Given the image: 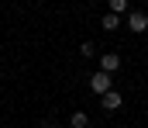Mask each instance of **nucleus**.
<instances>
[{
    "mask_svg": "<svg viewBox=\"0 0 148 128\" xmlns=\"http://www.w3.org/2000/svg\"><path fill=\"white\" fill-rule=\"evenodd\" d=\"M110 83H114V80H110V73H103V69L90 76V90H93L97 97H103V93H110Z\"/></svg>",
    "mask_w": 148,
    "mask_h": 128,
    "instance_id": "nucleus-1",
    "label": "nucleus"
},
{
    "mask_svg": "<svg viewBox=\"0 0 148 128\" xmlns=\"http://www.w3.org/2000/svg\"><path fill=\"white\" fill-rule=\"evenodd\" d=\"M127 28H131L134 35L148 31V14H145V10H131V14H127Z\"/></svg>",
    "mask_w": 148,
    "mask_h": 128,
    "instance_id": "nucleus-2",
    "label": "nucleus"
},
{
    "mask_svg": "<svg viewBox=\"0 0 148 128\" xmlns=\"http://www.w3.org/2000/svg\"><path fill=\"white\" fill-rule=\"evenodd\" d=\"M100 69H103V73H117V69H121V55H117V52L100 55Z\"/></svg>",
    "mask_w": 148,
    "mask_h": 128,
    "instance_id": "nucleus-3",
    "label": "nucleus"
},
{
    "mask_svg": "<svg viewBox=\"0 0 148 128\" xmlns=\"http://www.w3.org/2000/svg\"><path fill=\"white\" fill-rule=\"evenodd\" d=\"M100 104H103V111H117V107H121V93H117V90L103 93V97H100Z\"/></svg>",
    "mask_w": 148,
    "mask_h": 128,
    "instance_id": "nucleus-4",
    "label": "nucleus"
},
{
    "mask_svg": "<svg viewBox=\"0 0 148 128\" xmlns=\"http://www.w3.org/2000/svg\"><path fill=\"white\" fill-rule=\"evenodd\" d=\"M110 14H117V17L121 14H131V3L127 0H110Z\"/></svg>",
    "mask_w": 148,
    "mask_h": 128,
    "instance_id": "nucleus-5",
    "label": "nucleus"
},
{
    "mask_svg": "<svg viewBox=\"0 0 148 128\" xmlns=\"http://www.w3.org/2000/svg\"><path fill=\"white\" fill-rule=\"evenodd\" d=\"M69 125H73V128H86V125H90V114H86V111H76L73 118H69Z\"/></svg>",
    "mask_w": 148,
    "mask_h": 128,
    "instance_id": "nucleus-6",
    "label": "nucleus"
},
{
    "mask_svg": "<svg viewBox=\"0 0 148 128\" xmlns=\"http://www.w3.org/2000/svg\"><path fill=\"white\" fill-rule=\"evenodd\" d=\"M100 24H103L107 31H117V28H121V17H117V14H107V17H103Z\"/></svg>",
    "mask_w": 148,
    "mask_h": 128,
    "instance_id": "nucleus-7",
    "label": "nucleus"
},
{
    "mask_svg": "<svg viewBox=\"0 0 148 128\" xmlns=\"http://www.w3.org/2000/svg\"><path fill=\"white\" fill-rule=\"evenodd\" d=\"M83 55H97V48H93V42H83V48H79Z\"/></svg>",
    "mask_w": 148,
    "mask_h": 128,
    "instance_id": "nucleus-8",
    "label": "nucleus"
},
{
    "mask_svg": "<svg viewBox=\"0 0 148 128\" xmlns=\"http://www.w3.org/2000/svg\"><path fill=\"white\" fill-rule=\"evenodd\" d=\"M38 128H59V125H55L52 118H45V121H41V125H38Z\"/></svg>",
    "mask_w": 148,
    "mask_h": 128,
    "instance_id": "nucleus-9",
    "label": "nucleus"
}]
</instances>
